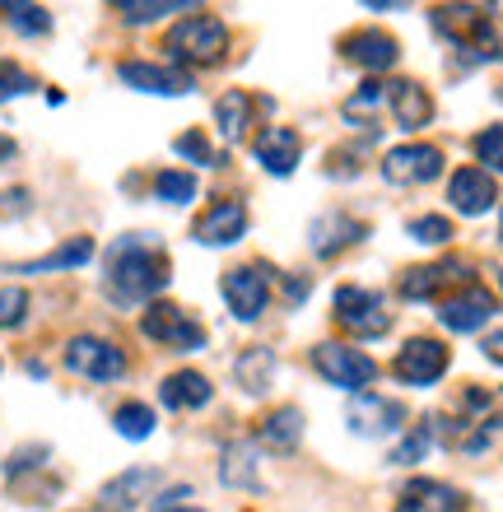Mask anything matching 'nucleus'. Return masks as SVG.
<instances>
[{
	"instance_id": "1",
	"label": "nucleus",
	"mask_w": 503,
	"mask_h": 512,
	"mask_svg": "<svg viewBox=\"0 0 503 512\" xmlns=\"http://www.w3.org/2000/svg\"><path fill=\"white\" fill-rule=\"evenodd\" d=\"M168 280H173V266H168V252L154 243L150 233H126L108 247L103 256V289H108L112 303L122 308H136L145 298L164 294Z\"/></svg>"
},
{
	"instance_id": "2",
	"label": "nucleus",
	"mask_w": 503,
	"mask_h": 512,
	"mask_svg": "<svg viewBox=\"0 0 503 512\" xmlns=\"http://www.w3.org/2000/svg\"><path fill=\"white\" fill-rule=\"evenodd\" d=\"M429 24H434V33H443L457 52L471 56V66L499 56L494 10H485V5H438V10L429 14Z\"/></svg>"
},
{
	"instance_id": "3",
	"label": "nucleus",
	"mask_w": 503,
	"mask_h": 512,
	"mask_svg": "<svg viewBox=\"0 0 503 512\" xmlns=\"http://www.w3.org/2000/svg\"><path fill=\"white\" fill-rule=\"evenodd\" d=\"M164 52L177 70L215 66V61H224V52H229V28H224L219 14H187V19H177V24L168 28Z\"/></svg>"
},
{
	"instance_id": "4",
	"label": "nucleus",
	"mask_w": 503,
	"mask_h": 512,
	"mask_svg": "<svg viewBox=\"0 0 503 512\" xmlns=\"http://www.w3.org/2000/svg\"><path fill=\"white\" fill-rule=\"evenodd\" d=\"M336 322L350 331V336L359 340H378L392 331V312H387V303H382V294H373V289H359V284H340L336 289Z\"/></svg>"
},
{
	"instance_id": "5",
	"label": "nucleus",
	"mask_w": 503,
	"mask_h": 512,
	"mask_svg": "<svg viewBox=\"0 0 503 512\" xmlns=\"http://www.w3.org/2000/svg\"><path fill=\"white\" fill-rule=\"evenodd\" d=\"M313 364H317V373L340 391L373 387V378H378L373 354H364L359 345H345V340H322V345L313 350Z\"/></svg>"
},
{
	"instance_id": "6",
	"label": "nucleus",
	"mask_w": 503,
	"mask_h": 512,
	"mask_svg": "<svg viewBox=\"0 0 503 512\" xmlns=\"http://www.w3.org/2000/svg\"><path fill=\"white\" fill-rule=\"evenodd\" d=\"M448 364H452V350L443 340L415 336L396 350L392 373H396V382H406V387H434V382L448 373Z\"/></svg>"
},
{
	"instance_id": "7",
	"label": "nucleus",
	"mask_w": 503,
	"mask_h": 512,
	"mask_svg": "<svg viewBox=\"0 0 503 512\" xmlns=\"http://www.w3.org/2000/svg\"><path fill=\"white\" fill-rule=\"evenodd\" d=\"M140 331L177 354H196L205 345V326L196 322V317H187L177 303H150L145 317H140Z\"/></svg>"
},
{
	"instance_id": "8",
	"label": "nucleus",
	"mask_w": 503,
	"mask_h": 512,
	"mask_svg": "<svg viewBox=\"0 0 503 512\" xmlns=\"http://www.w3.org/2000/svg\"><path fill=\"white\" fill-rule=\"evenodd\" d=\"M219 289H224V303H229V312L238 322H257L261 312H266V303H271V275H266V266L224 270Z\"/></svg>"
},
{
	"instance_id": "9",
	"label": "nucleus",
	"mask_w": 503,
	"mask_h": 512,
	"mask_svg": "<svg viewBox=\"0 0 503 512\" xmlns=\"http://www.w3.org/2000/svg\"><path fill=\"white\" fill-rule=\"evenodd\" d=\"M438 173H443V149L420 145V140L396 145L392 154L382 159V177H387L392 187H424V182H434Z\"/></svg>"
},
{
	"instance_id": "10",
	"label": "nucleus",
	"mask_w": 503,
	"mask_h": 512,
	"mask_svg": "<svg viewBox=\"0 0 503 512\" xmlns=\"http://www.w3.org/2000/svg\"><path fill=\"white\" fill-rule=\"evenodd\" d=\"M66 368L80 373L89 382H117L126 373V354L112 345V340H98V336H75L66 345Z\"/></svg>"
},
{
	"instance_id": "11",
	"label": "nucleus",
	"mask_w": 503,
	"mask_h": 512,
	"mask_svg": "<svg viewBox=\"0 0 503 512\" xmlns=\"http://www.w3.org/2000/svg\"><path fill=\"white\" fill-rule=\"evenodd\" d=\"M494 294L485 289V284H466V289H457L452 298H443V308H438V322L448 326V331H457V336H471V331H480V326L494 317Z\"/></svg>"
},
{
	"instance_id": "12",
	"label": "nucleus",
	"mask_w": 503,
	"mask_h": 512,
	"mask_svg": "<svg viewBox=\"0 0 503 512\" xmlns=\"http://www.w3.org/2000/svg\"><path fill=\"white\" fill-rule=\"evenodd\" d=\"M471 275V266L466 261H457V256H448V261H438V266H415L401 275V284H396V294L406 298V303H429L434 294H443L448 284H471L466 280Z\"/></svg>"
},
{
	"instance_id": "13",
	"label": "nucleus",
	"mask_w": 503,
	"mask_h": 512,
	"mask_svg": "<svg viewBox=\"0 0 503 512\" xmlns=\"http://www.w3.org/2000/svg\"><path fill=\"white\" fill-rule=\"evenodd\" d=\"M117 75H122V84L140 89V94H159V98H182V94H191V89H196V80H191L187 70L154 66V61H122V66H117Z\"/></svg>"
},
{
	"instance_id": "14",
	"label": "nucleus",
	"mask_w": 503,
	"mask_h": 512,
	"mask_svg": "<svg viewBox=\"0 0 503 512\" xmlns=\"http://www.w3.org/2000/svg\"><path fill=\"white\" fill-rule=\"evenodd\" d=\"M191 233H196V243L201 247H233L247 233V205L233 201V196H224V201H215L201 219H196V229Z\"/></svg>"
},
{
	"instance_id": "15",
	"label": "nucleus",
	"mask_w": 503,
	"mask_h": 512,
	"mask_svg": "<svg viewBox=\"0 0 503 512\" xmlns=\"http://www.w3.org/2000/svg\"><path fill=\"white\" fill-rule=\"evenodd\" d=\"M345 419H350V429L359 433V438H387V433L401 429L406 410H401L396 401H387V396L359 391V396L350 401V410H345Z\"/></svg>"
},
{
	"instance_id": "16",
	"label": "nucleus",
	"mask_w": 503,
	"mask_h": 512,
	"mask_svg": "<svg viewBox=\"0 0 503 512\" xmlns=\"http://www.w3.org/2000/svg\"><path fill=\"white\" fill-rule=\"evenodd\" d=\"M448 201L457 215H485V210H494V201H499V187H494V177L485 173V168H457L448 182Z\"/></svg>"
},
{
	"instance_id": "17",
	"label": "nucleus",
	"mask_w": 503,
	"mask_h": 512,
	"mask_svg": "<svg viewBox=\"0 0 503 512\" xmlns=\"http://www.w3.org/2000/svg\"><path fill=\"white\" fill-rule=\"evenodd\" d=\"M364 238H368V224L340 215V210H327V215L313 219V229H308V247H313L322 261L340 256L345 247H354V243H364Z\"/></svg>"
},
{
	"instance_id": "18",
	"label": "nucleus",
	"mask_w": 503,
	"mask_h": 512,
	"mask_svg": "<svg viewBox=\"0 0 503 512\" xmlns=\"http://www.w3.org/2000/svg\"><path fill=\"white\" fill-rule=\"evenodd\" d=\"M252 154H257V163H261V168H266L271 177H289L294 168H299L303 140H299V131H294V126H266V131L257 135Z\"/></svg>"
},
{
	"instance_id": "19",
	"label": "nucleus",
	"mask_w": 503,
	"mask_h": 512,
	"mask_svg": "<svg viewBox=\"0 0 503 512\" xmlns=\"http://www.w3.org/2000/svg\"><path fill=\"white\" fill-rule=\"evenodd\" d=\"M345 47V56H350L354 66L364 70H392L396 61H401V42L392 38V33H382V28H359V33H350V38L340 42Z\"/></svg>"
},
{
	"instance_id": "20",
	"label": "nucleus",
	"mask_w": 503,
	"mask_h": 512,
	"mask_svg": "<svg viewBox=\"0 0 503 512\" xmlns=\"http://www.w3.org/2000/svg\"><path fill=\"white\" fill-rule=\"evenodd\" d=\"M387 103H392V117L401 131H420V126L434 122V98L420 80H396L387 84Z\"/></svg>"
},
{
	"instance_id": "21",
	"label": "nucleus",
	"mask_w": 503,
	"mask_h": 512,
	"mask_svg": "<svg viewBox=\"0 0 503 512\" xmlns=\"http://www.w3.org/2000/svg\"><path fill=\"white\" fill-rule=\"evenodd\" d=\"M396 512H466V499L443 480H410L396 499Z\"/></svg>"
},
{
	"instance_id": "22",
	"label": "nucleus",
	"mask_w": 503,
	"mask_h": 512,
	"mask_svg": "<svg viewBox=\"0 0 503 512\" xmlns=\"http://www.w3.org/2000/svg\"><path fill=\"white\" fill-rule=\"evenodd\" d=\"M210 396H215V387H210V378L196 373V368L168 373V378L159 382V401H164L168 410H201V405H210Z\"/></svg>"
},
{
	"instance_id": "23",
	"label": "nucleus",
	"mask_w": 503,
	"mask_h": 512,
	"mask_svg": "<svg viewBox=\"0 0 503 512\" xmlns=\"http://www.w3.org/2000/svg\"><path fill=\"white\" fill-rule=\"evenodd\" d=\"M233 378L247 396H266L275 387V350L271 345H252V350L238 354V364H233Z\"/></svg>"
},
{
	"instance_id": "24",
	"label": "nucleus",
	"mask_w": 503,
	"mask_h": 512,
	"mask_svg": "<svg viewBox=\"0 0 503 512\" xmlns=\"http://www.w3.org/2000/svg\"><path fill=\"white\" fill-rule=\"evenodd\" d=\"M219 480L233 489H261V461H257V447L247 443V438L224 447V457H219Z\"/></svg>"
},
{
	"instance_id": "25",
	"label": "nucleus",
	"mask_w": 503,
	"mask_h": 512,
	"mask_svg": "<svg viewBox=\"0 0 503 512\" xmlns=\"http://www.w3.org/2000/svg\"><path fill=\"white\" fill-rule=\"evenodd\" d=\"M159 480H164L159 471H126V475H117V480H108V485H103V494H98V508L126 512L136 499H145L150 489H159Z\"/></svg>"
},
{
	"instance_id": "26",
	"label": "nucleus",
	"mask_w": 503,
	"mask_h": 512,
	"mask_svg": "<svg viewBox=\"0 0 503 512\" xmlns=\"http://www.w3.org/2000/svg\"><path fill=\"white\" fill-rule=\"evenodd\" d=\"M261 443L271 452H294L303 443V410L299 405H280L261 419Z\"/></svg>"
},
{
	"instance_id": "27",
	"label": "nucleus",
	"mask_w": 503,
	"mask_h": 512,
	"mask_svg": "<svg viewBox=\"0 0 503 512\" xmlns=\"http://www.w3.org/2000/svg\"><path fill=\"white\" fill-rule=\"evenodd\" d=\"M94 256V243L89 238H70V243H61L56 252H47V256H38V261H24V266H10L14 275H42V270H75V266H84Z\"/></svg>"
},
{
	"instance_id": "28",
	"label": "nucleus",
	"mask_w": 503,
	"mask_h": 512,
	"mask_svg": "<svg viewBox=\"0 0 503 512\" xmlns=\"http://www.w3.org/2000/svg\"><path fill=\"white\" fill-rule=\"evenodd\" d=\"M215 122H219V135H224V140H243L247 122H252V98H247L243 89H229V94H219Z\"/></svg>"
},
{
	"instance_id": "29",
	"label": "nucleus",
	"mask_w": 503,
	"mask_h": 512,
	"mask_svg": "<svg viewBox=\"0 0 503 512\" xmlns=\"http://www.w3.org/2000/svg\"><path fill=\"white\" fill-rule=\"evenodd\" d=\"M187 10H196V0H122L117 5L126 24H154L164 14H187Z\"/></svg>"
},
{
	"instance_id": "30",
	"label": "nucleus",
	"mask_w": 503,
	"mask_h": 512,
	"mask_svg": "<svg viewBox=\"0 0 503 512\" xmlns=\"http://www.w3.org/2000/svg\"><path fill=\"white\" fill-rule=\"evenodd\" d=\"M112 424H117V433L122 438H131V443H145L154 433V410L150 405H140V401H126L117 415H112Z\"/></svg>"
},
{
	"instance_id": "31",
	"label": "nucleus",
	"mask_w": 503,
	"mask_h": 512,
	"mask_svg": "<svg viewBox=\"0 0 503 512\" xmlns=\"http://www.w3.org/2000/svg\"><path fill=\"white\" fill-rule=\"evenodd\" d=\"M154 196L168 205H187L196 201V177L191 173H177V168H164V173L154 177Z\"/></svg>"
},
{
	"instance_id": "32",
	"label": "nucleus",
	"mask_w": 503,
	"mask_h": 512,
	"mask_svg": "<svg viewBox=\"0 0 503 512\" xmlns=\"http://www.w3.org/2000/svg\"><path fill=\"white\" fill-rule=\"evenodd\" d=\"M0 14H5L19 33H28V38H38V33L52 28V14L42 10V5H0Z\"/></svg>"
},
{
	"instance_id": "33",
	"label": "nucleus",
	"mask_w": 503,
	"mask_h": 512,
	"mask_svg": "<svg viewBox=\"0 0 503 512\" xmlns=\"http://www.w3.org/2000/svg\"><path fill=\"white\" fill-rule=\"evenodd\" d=\"M24 317H28V289L5 284V289H0V331H14Z\"/></svg>"
},
{
	"instance_id": "34",
	"label": "nucleus",
	"mask_w": 503,
	"mask_h": 512,
	"mask_svg": "<svg viewBox=\"0 0 503 512\" xmlns=\"http://www.w3.org/2000/svg\"><path fill=\"white\" fill-rule=\"evenodd\" d=\"M410 238L424 247H443L452 238V224L443 215H420V219H410Z\"/></svg>"
},
{
	"instance_id": "35",
	"label": "nucleus",
	"mask_w": 503,
	"mask_h": 512,
	"mask_svg": "<svg viewBox=\"0 0 503 512\" xmlns=\"http://www.w3.org/2000/svg\"><path fill=\"white\" fill-rule=\"evenodd\" d=\"M476 159L485 163V173H503V126H485L476 135Z\"/></svg>"
},
{
	"instance_id": "36",
	"label": "nucleus",
	"mask_w": 503,
	"mask_h": 512,
	"mask_svg": "<svg viewBox=\"0 0 503 512\" xmlns=\"http://www.w3.org/2000/svg\"><path fill=\"white\" fill-rule=\"evenodd\" d=\"M173 149L182 154V159H196V163H205V168H219V154L210 149V140H205L201 131H187V135H177L173 140Z\"/></svg>"
},
{
	"instance_id": "37",
	"label": "nucleus",
	"mask_w": 503,
	"mask_h": 512,
	"mask_svg": "<svg viewBox=\"0 0 503 512\" xmlns=\"http://www.w3.org/2000/svg\"><path fill=\"white\" fill-rule=\"evenodd\" d=\"M359 145H340L327 154V177H336V182H345V177H359Z\"/></svg>"
},
{
	"instance_id": "38",
	"label": "nucleus",
	"mask_w": 503,
	"mask_h": 512,
	"mask_svg": "<svg viewBox=\"0 0 503 512\" xmlns=\"http://www.w3.org/2000/svg\"><path fill=\"white\" fill-rule=\"evenodd\" d=\"M429 438H434V424H429V419H424L420 429L410 433L406 443H401V447H396V452H392V461H401V466H410V461H420L424 452H429Z\"/></svg>"
},
{
	"instance_id": "39",
	"label": "nucleus",
	"mask_w": 503,
	"mask_h": 512,
	"mask_svg": "<svg viewBox=\"0 0 503 512\" xmlns=\"http://www.w3.org/2000/svg\"><path fill=\"white\" fill-rule=\"evenodd\" d=\"M33 89V75H28L24 66H0V103H10V98H19V94H28Z\"/></svg>"
},
{
	"instance_id": "40",
	"label": "nucleus",
	"mask_w": 503,
	"mask_h": 512,
	"mask_svg": "<svg viewBox=\"0 0 503 512\" xmlns=\"http://www.w3.org/2000/svg\"><path fill=\"white\" fill-rule=\"evenodd\" d=\"M382 89H387V84H364V89H359V94H354L350 103H345V117H350V122H354L359 112H368V108H373V103H378V98H382Z\"/></svg>"
},
{
	"instance_id": "41",
	"label": "nucleus",
	"mask_w": 503,
	"mask_h": 512,
	"mask_svg": "<svg viewBox=\"0 0 503 512\" xmlns=\"http://www.w3.org/2000/svg\"><path fill=\"white\" fill-rule=\"evenodd\" d=\"M480 350H485V359H490V364H499V368H503V331L485 336V345H480Z\"/></svg>"
},
{
	"instance_id": "42",
	"label": "nucleus",
	"mask_w": 503,
	"mask_h": 512,
	"mask_svg": "<svg viewBox=\"0 0 503 512\" xmlns=\"http://www.w3.org/2000/svg\"><path fill=\"white\" fill-rule=\"evenodd\" d=\"M0 201H5V210H14V215H19V210H28V191H5Z\"/></svg>"
},
{
	"instance_id": "43",
	"label": "nucleus",
	"mask_w": 503,
	"mask_h": 512,
	"mask_svg": "<svg viewBox=\"0 0 503 512\" xmlns=\"http://www.w3.org/2000/svg\"><path fill=\"white\" fill-rule=\"evenodd\" d=\"M19 159V145H14L10 135H0V168H5V163H14Z\"/></svg>"
},
{
	"instance_id": "44",
	"label": "nucleus",
	"mask_w": 503,
	"mask_h": 512,
	"mask_svg": "<svg viewBox=\"0 0 503 512\" xmlns=\"http://www.w3.org/2000/svg\"><path fill=\"white\" fill-rule=\"evenodd\" d=\"M154 512H201V508H154Z\"/></svg>"
},
{
	"instance_id": "45",
	"label": "nucleus",
	"mask_w": 503,
	"mask_h": 512,
	"mask_svg": "<svg viewBox=\"0 0 503 512\" xmlns=\"http://www.w3.org/2000/svg\"><path fill=\"white\" fill-rule=\"evenodd\" d=\"M75 512H108V508H75Z\"/></svg>"
},
{
	"instance_id": "46",
	"label": "nucleus",
	"mask_w": 503,
	"mask_h": 512,
	"mask_svg": "<svg viewBox=\"0 0 503 512\" xmlns=\"http://www.w3.org/2000/svg\"><path fill=\"white\" fill-rule=\"evenodd\" d=\"M494 98H499V103H503V84H499V89H494Z\"/></svg>"
},
{
	"instance_id": "47",
	"label": "nucleus",
	"mask_w": 503,
	"mask_h": 512,
	"mask_svg": "<svg viewBox=\"0 0 503 512\" xmlns=\"http://www.w3.org/2000/svg\"><path fill=\"white\" fill-rule=\"evenodd\" d=\"M499 238H503V229H499Z\"/></svg>"
}]
</instances>
